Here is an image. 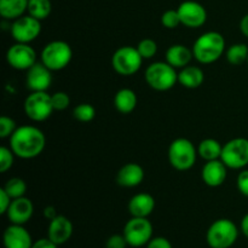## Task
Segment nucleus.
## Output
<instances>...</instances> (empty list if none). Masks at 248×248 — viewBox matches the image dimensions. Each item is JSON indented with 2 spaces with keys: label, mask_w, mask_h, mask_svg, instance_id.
<instances>
[{
  "label": "nucleus",
  "mask_w": 248,
  "mask_h": 248,
  "mask_svg": "<svg viewBox=\"0 0 248 248\" xmlns=\"http://www.w3.org/2000/svg\"><path fill=\"white\" fill-rule=\"evenodd\" d=\"M73 116L80 123H90L96 116V109L90 103H81L73 110Z\"/></svg>",
  "instance_id": "nucleus-29"
},
{
  "label": "nucleus",
  "mask_w": 248,
  "mask_h": 248,
  "mask_svg": "<svg viewBox=\"0 0 248 248\" xmlns=\"http://www.w3.org/2000/svg\"><path fill=\"white\" fill-rule=\"evenodd\" d=\"M247 63H248V60H247Z\"/></svg>",
  "instance_id": "nucleus-43"
},
{
  "label": "nucleus",
  "mask_w": 248,
  "mask_h": 248,
  "mask_svg": "<svg viewBox=\"0 0 248 248\" xmlns=\"http://www.w3.org/2000/svg\"><path fill=\"white\" fill-rule=\"evenodd\" d=\"M11 202L12 199L10 198L9 194H7L2 188L0 189V215H6Z\"/></svg>",
  "instance_id": "nucleus-38"
},
{
  "label": "nucleus",
  "mask_w": 248,
  "mask_h": 248,
  "mask_svg": "<svg viewBox=\"0 0 248 248\" xmlns=\"http://www.w3.org/2000/svg\"><path fill=\"white\" fill-rule=\"evenodd\" d=\"M153 224L148 218L132 217L124 227L123 234L128 246L140 248L147 246L153 239Z\"/></svg>",
  "instance_id": "nucleus-8"
},
{
  "label": "nucleus",
  "mask_w": 248,
  "mask_h": 248,
  "mask_svg": "<svg viewBox=\"0 0 248 248\" xmlns=\"http://www.w3.org/2000/svg\"><path fill=\"white\" fill-rule=\"evenodd\" d=\"M137 94L131 89H121L114 96V107L121 114H130L137 107Z\"/></svg>",
  "instance_id": "nucleus-23"
},
{
  "label": "nucleus",
  "mask_w": 248,
  "mask_h": 248,
  "mask_svg": "<svg viewBox=\"0 0 248 248\" xmlns=\"http://www.w3.org/2000/svg\"><path fill=\"white\" fill-rule=\"evenodd\" d=\"M194 58L201 64H211L219 60L225 51V39L218 31L201 34L193 45Z\"/></svg>",
  "instance_id": "nucleus-2"
},
{
  "label": "nucleus",
  "mask_w": 248,
  "mask_h": 248,
  "mask_svg": "<svg viewBox=\"0 0 248 248\" xmlns=\"http://www.w3.org/2000/svg\"><path fill=\"white\" fill-rule=\"evenodd\" d=\"M128 246L124 234H114L106 241V248H126Z\"/></svg>",
  "instance_id": "nucleus-35"
},
{
  "label": "nucleus",
  "mask_w": 248,
  "mask_h": 248,
  "mask_svg": "<svg viewBox=\"0 0 248 248\" xmlns=\"http://www.w3.org/2000/svg\"><path fill=\"white\" fill-rule=\"evenodd\" d=\"M182 24L188 28H200L207 21V11L200 2L186 0L178 6Z\"/></svg>",
  "instance_id": "nucleus-13"
},
{
  "label": "nucleus",
  "mask_w": 248,
  "mask_h": 248,
  "mask_svg": "<svg viewBox=\"0 0 248 248\" xmlns=\"http://www.w3.org/2000/svg\"><path fill=\"white\" fill-rule=\"evenodd\" d=\"M16 128L17 126L14 119L6 115H2L0 118V138L1 140L11 137L15 131H16Z\"/></svg>",
  "instance_id": "nucleus-33"
},
{
  "label": "nucleus",
  "mask_w": 248,
  "mask_h": 248,
  "mask_svg": "<svg viewBox=\"0 0 248 248\" xmlns=\"http://www.w3.org/2000/svg\"><path fill=\"white\" fill-rule=\"evenodd\" d=\"M144 79L153 90L169 91L178 82V73L167 62H154L145 70Z\"/></svg>",
  "instance_id": "nucleus-6"
},
{
  "label": "nucleus",
  "mask_w": 248,
  "mask_h": 248,
  "mask_svg": "<svg viewBox=\"0 0 248 248\" xmlns=\"http://www.w3.org/2000/svg\"><path fill=\"white\" fill-rule=\"evenodd\" d=\"M228 167L220 159L212 160V161H206L205 166L201 171V178L206 186L211 188H218L223 186L227 179Z\"/></svg>",
  "instance_id": "nucleus-18"
},
{
  "label": "nucleus",
  "mask_w": 248,
  "mask_h": 248,
  "mask_svg": "<svg viewBox=\"0 0 248 248\" xmlns=\"http://www.w3.org/2000/svg\"><path fill=\"white\" fill-rule=\"evenodd\" d=\"M136 47H137L138 52L140 53L143 60H150V58L154 57L157 52L156 41L153 40V39L150 38H145L143 39V40H140Z\"/></svg>",
  "instance_id": "nucleus-30"
},
{
  "label": "nucleus",
  "mask_w": 248,
  "mask_h": 248,
  "mask_svg": "<svg viewBox=\"0 0 248 248\" xmlns=\"http://www.w3.org/2000/svg\"><path fill=\"white\" fill-rule=\"evenodd\" d=\"M161 24L167 29H174L181 26L182 21L178 10H167L161 15Z\"/></svg>",
  "instance_id": "nucleus-31"
},
{
  "label": "nucleus",
  "mask_w": 248,
  "mask_h": 248,
  "mask_svg": "<svg viewBox=\"0 0 248 248\" xmlns=\"http://www.w3.org/2000/svg\"><path fill=\"white\" fill-rule=\"evenodd\" d=\"M73 223L65 216L58 215L55 219L50 220L47 228V237L58 246L64 245L73 235Z\"/></svg>",
  "instance_id": "nucleus-17"
},
{
  "label": "nucleus",
  "mask_w": 248,
  "mask_h": 248,
  "mask_svg": "<svg viewBox=\"0 0 248 248\" xmlns=\"http://www.w3.org/2000/svg\"><path fill=\"white\" fill-rule=\"evenodd\" d=\"M23 109L27 118L31 119V121H35V123L47 120L55 110L52 106L51 94H48L46 91L31 92L24 99Z\"/></svg>",
  "instance_id": "nucleus-10"
},
{
  "label": "nucleus",
  "mask_w": 248,
  "mask_h": 248,
  "mask_svg": "<svg viewBox=\"0 0 248 248\" xmlns=\"http://www.w3.org/2000/svg\"><path fill=\"white\" fill-rule=\"evenodd\" d=\"M240 31H242V34H244L246 38H248V14L245 15V16L242 17L241 22H240Z\"/></svg>",
  "instance_id": "nucleus-41"
},
{
  "label": "nucleus",
  "mask_w": 248,
  "mask_h": 248,
  "mask_svg": "<svg viewBox=\"0 0 248 248\" xmlns=\"http://www.w3.org/2000/svg\"><path fill=\"white\" fill-rule=\"evenodd\" d=\"M5 248H31V235L23 225L11 224L5 229L2 235Z\"/></svg>",
  "instance_id": "nucleus-16"
},
{
  "label": "nucleus",
  "mask_w": 248,
  "mask_h": 248,
  "mask_svg": "<svg viewBox=\"0 0 248 248\" xmlns=\"http://www.w3.org/2000/svg\"><path fill=\"white\" fill-rule=\"evenodd\" d=\"M194 57L193 50L186 47L182 44H174L171 45L166 51V62L171 64L176 69H182V68L189 65Z\"/></svg>",
  "instance_id": "nucleus-21"
},
{
  "label": "nucleus",
  "mask_w": 248,
  "mask_h": 248,
  "mask_svg": "<svg viewBox=\"0 0 248 248\" xmlns=\"http://www.w3.org/2000/svg\"><path fill=\"white\" fill-rule=\"evenodd\" d=\"M145 248H173L172 247V244L166 239V237L162 236H156L153 237Z\"/></svg>",
  "instance_id": "nucleus-37"
},
{
  "label": "nucleus",
  "mask_w": 248,
  "mask_h": 248,
  "mask_svg": "<svg viewBox=\"0 0 248 248\" xmlns=\"http://www.w3.org/2000/svg\"><path fill=\"white\" fill-rule=\"evenodd\" d=\"M239 237V228L232 220L220 218L215 220L206 232V241L211 248H230Z\"/></svg>",
  "instance_id": "nucleus-3"
},
{
  "label": "nucleus",
  "mask_w": 248,
  "mask_h": 248,
  "mask_svg": "<svg viewBox=\"0 0 248 248\" xmlns=\"http://www.w3.org/2000/svg\"><path fill=\"white\" fill-rule=\"evenodd\" d=\"M15 156H16V155L14 154L11 148H0V172H1V173H5V172H7L11 169L15 161Z\"/></svg>",
  "instance_id": "nucleus-32"
},
{
  "label": "nucleus",
  "mask_w": 248,
  "mask_h": 248,
  "mask_svg": "<svg viewBox=\"0 0 248 248\" xmlns=\"http://www.w3.org/2000/svg\"><path fill=\"white\" fill-rule=\"evenodd\" d=\"M31 248H58V245L55 244L48 237H44V239H39L34 241Z\"/></svg>",
  "instance_id": "nucleus-39"
},
{
  "label": "nucleus",
  "mask_w": 248,
  "mask_h": 248,
  "mask_svg": "<svg viewBox=\"0 0 248 248\" xmlns=\"http://www.w3.org/2000/svg\"><path fill=\"white\" fill-rule=\"evenodd\" d=\"M144 179V170L136 162H128L119 170L116 183L124 188H136Z\"/></svg>",
  "instance_id": "nucleus-19"
},
{
  "label": "nucleus",
  "mask_w": 248,
  "mask_h": 248,
  "mask_svg": "<svg viewBox=\"0 0 248 248\" xmlns=\"http://www.w3.org/2000/svg\"><path fill=\"white\" fill-rule=\"evenodd\" d=\"M29 0H0V15L5 19H15L23 16L28 10Z\"/></svg>",
  "instance_id": "nucleus-24"
},
{
  "label": "nucleus",
  "mask_w": 248,
  "mask_h": 248,
  "mask_svg": "<svg viewBox=\"0 0 248 248\" xmlns=\"http://www.w3.org/2000/svg\"><path fill=\"white\" fill-rule=\"evenodd\" d=\"M2 189H4V190L9 194L10 198L14 200V199H18L26 195L27 183L22 178L14 177V178H10L9 181L5 183Z\"/></svg>",
  "instance_id": "nucleus-28"
},
{
  "label": "nucleus",
  "mask_w": 248,
  "mask_h": 248,
  "mask_svg": "<svg viewBox=\"0 0 248 248\" xmlns=\"http://www.w3.org/2000/svg\"><path fill=\"white\" fill-rule=\"evenodd\" d=\"M222 150L223 145L217 140H213V138H206V140H201L198 145L199 156L202 157L206 161L220 159Z\"/></svg>",
  "instance_id": "nucleus-25"
},
{
  "label": "nucleus",
  "mask_w": 248,
  "mask_h": 248,
  "mask_svg": "<svg viewBox=\"0 0 248 248\" xmlns=\"http://www.w3.org/2000/svg\"><path fill=\"white\" fill-rule=\"evenodd\" d=\"M236 186L240 194L248 198V170H242L236 178Z\"/></svg>",
  "instance_id": "nucleus-36"
},
{
  "label": "nucleus",
  "mask_w": 248,
  "mask_h": 248,
  "mask_svg": "<svg viewBox=\"0 0 248 248\" xmlns=\"http://www.w3.org/2000/svg\"><path fill=\"white\" fill-rule=\"evenodd\" d=\"M52 84V70L48 69L41 62H36L31 68L27 70L26 85L31 92L47 91Z\"/></svg>",
  "instance_id": "nucleus-14"
},
{
  "label": "nucleus",
  "mask_w": 248,
  "mask_h": 248,
  "mask_svg": "<svg viewBox=\"0 0 248 248\" xmlns=\"http://www.w3.org/2000/svg\"><path fill=\"white\" fill-rule=\"evenodd\" d=\"M143 57L133 46H121L111 56V67L118 74L130 77L140 69Z\"/></svg>",
  "instance_id": "nucleus-7"
},
{
  "label": "nucleus",
  "mask_w": 248,
  "mask_h": 248,
  "mask_svg": "<svg viewBox=\"0 0 248 248\" xmlns=\"http://www.w3.org/2000/svg\"><path fill=\"white\" fill-rule=\"evenodd\" d=\"M12 38L16 43L31 44L41 33V21L34 18L31 15L15 19L10 27Z\"/></svg>",
  "instance_id": "nucleus-11"
},
{
  "label": "nucleus",
  "mask_w": 248,
  "mask_h": 248,
  "mask_svg": "<svg viewBox=\"0 0 248 248\" xmlns=\"http://www.w3.org/2000/svg\"><path fill=\"white\" fill-rule=\"evenodd\" d=\"M73 58V50L63 40H53L44 46L40 53V62L52 72H58L69 65Z\"/></svg>",
  "instance_id": "nucleus-4"
},
{
  "label": "nucleus",
  "mask_w": 248,
  "mask_h": 248,
  "mask_svg": "<svg viewBox=\"0 0 248 248\" xmlns=\"http://www.w3.org/2000/svg\"><path fill=\"white\" fill-rule=\"evenodd\" d=\"M51 99H52L53 109L58 111L65 110L70 104V98L69 96H68V93L62 91L51 94Z\"/></svg>",
  "instance_id": "nucleus-34"
},
{
  "label": "nucleus",
  "mask_w": 248,
  "mask_h": 248,
  "mask_svg": "<svg viewBox=\"0 0 248 248\" xmlns=\"http://www.w3.org/2000/svg\"><path fill=\"white\" fill-rule=\"evenodd\" d=\"M220 160L228 169L244 170L248 165V140L244 137L232 138L223 145Z\"/></svg>",
  "instance_id": "nucleus-9"
},
{
  "label": "nucleus",
  "mask_w": 248,
  "mask_h": 248,
  "mask_svg": "<svg viewBox=\"0 0 248 248\" xmlns=\"http://www.w3.org/2000/svg\"><path fill=\"white\" fill-rule=\"evenodd\" d=\"M227 61L232 65H241L248 60V46L246 44H234L227 50Z\"/></svg>",
  "instance_id": "nucleus-27"
},
{
  "label": "nucleus",
  "mask_w": 248,
  "mask_h": 248,
  "mask_svg": "<svg viewBox=\"0 0 248 248\" xmlns=\"http://www.w3.org/2000/svg\"><path fill=\"white\" fill-rule=\"evenodd\" d=\"M240 228H241V232L242 234L245 235V236L248 239V213L244 216V218H242L241 220V224H240Z\"/></svg>",
  "instance_id": "nucleus-42"
},
{
  "label": "nucleus",
  "mask_w": 248,
  "mask_h": 248,
  "mask_svg": "<svg viewBox=\"0 0 248 248\" xmlns=\"http://www.w3.org/2000/svg\"><path fill=\"white\" fill-rule=\"evenodd\" d=\"M10 148L19 159L29 160L39 156L46 145V137L43 131L33 125H23L16 128L9 138Z\"/></svg>",
  "instance_id": "nucleus-1"
},
{
  "label": "nucleus",
  "mask_w": 248,
  "mask_h": 248,
  "mask_svg": "<svg viewBox=\"0 0 248 248\" xmlns=\"http://www.w3.org/2000/svg\"><path fill=\"white\" fill-rule=\"evenodd\" d=\"M198 148L186 138H177L169 147V161L177 171H188L195 165Z\"/></svg>",
  "instance_id": "nucleus-5"
},
{
  "label": "nucleus",
  "mask_w": 248,
  "mask_h": 248,
  "mask_svg": "<svg viewBox=\"0 0 248 248\" xmlns=\"http://www.w3.org/2000/svg\"><path fill=\"white\" fill-rule=\"evenodd\" d=\"M155 210V199L148 193L136 194L128 201V211L132 217L148 218Z\"/></svg>",
  "instance_id": "nucleus-20"
},
{
  "label": "nucleus",
  "mask_w": 248,
  "mask_h": 248,
  "mask_svg": "<svg viewBox=\"0 0 248 248\" xmlns=\"http://www.w3.org/2000/svg\"><path fill=\"white\" fill-rule=\"evenodd\" d=\"M57 216L58 213L55 206H46V207L44 208V217H45L47 220L55 219Z\"/></svg>",
  "instance_id": "nucleus-40"
},
{
  "label": "nucleus",
  "mask_w": 248,
  "mask_h": 248,
  "mask_svg": "<svg viewBox=\"0 0 248 248\" xmlns=\"http://www.w3.org/2000/svg\"><path fill=\"white\" fill-rule=\"evenodd\" d=\"M205 81V73L200 67L186 65L178 73V82L186 89H198Z\"/></svg>",
  "instance_id": "nucleus-22"
},
{
  "label": "nucleus",
  "mask_w": 248,
  "mask_h": 248,
  "mask_svg": "<svg viewBox=\"0 0 248 248\" xmlns=\"http://www.w3.org/2000/svg\"><path fill=\"white\" fill-rule=\"evenodd\" d=\"M34 213V205L31 199L22 196L14 199L6 212L7 219L11 224L24 225L31 219Z\"/></svg>",
  "instance_id": "nucleus-15"
},
{
  "label": "nucleus",
  "mask_w": 248,
  "mask_h": 248,
  "mask_svg": "<svg viewBox=\"0 0 248 248\" xmlns=\"http://www.w3.org/2000/svg\"><path fill=\"white\" fill-rule=\"evenodd\" d=\"M6 61L11 68L16 70H28L36 61V52L29 44L16 43L6 52Z\"/></svg>",
  "instance_id": "nucleus-12"
},
{
  "label": "nucleus",
  "mask_w": 248,
  "mask_h": 248,
  "mask_svg": "<svg viewBox=\"0 0 248 248\" xmlns=\"http://www.w3.org/2000/svg\"><path fill=\"white\" fill-rule=\"evenodd\" d=\"M28 15L34 18L43 21L50 16L52 11V4L50 0H29L28 1Z\"/></svg>",
  "instance_id": "nucleus-26"
}]
</instances>
